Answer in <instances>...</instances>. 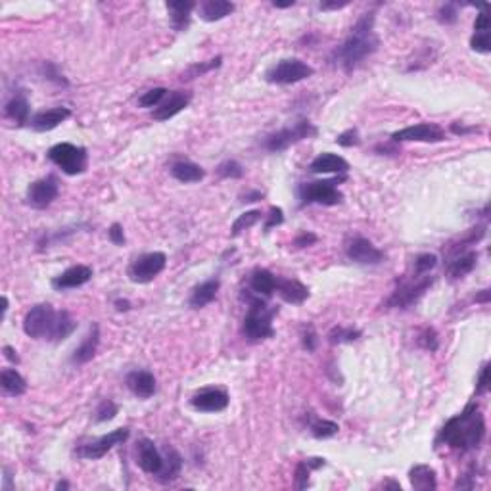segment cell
<instances>
[{"label": "cell", "instance_id": "obj_24", "mask_svg": "<svg viewBox=\"0 0 491 491\" xmlns=\"http://www.w3.org/2000/svg\"><path fill=\"white\" fill-rule=\"evenodd\" d=\"M196 8V4L190 0H173L167 2V12L171 17V26L175 31H184L190 24L192 10Z\"/></svg>", "mask_w": 491, "mask_h": 491}, {"label": "cell", "instance_id": "obj_58", "mask_svg": "<svg viewBox=\"0 0 491 491\" xmlns=\"http://www.w3.org/2000/svg\"><path fill=\"white\" fill-rule=\"evenodd\" d=\"M114 305H116L117 311H129V309H131V301H129V300H116V301H114Z\"/></svg>", "mask_w": 491, "mask_h": 491}, {"label": "cell", "instance_id": "obj_60", "mask_svg": "<svg viewBox=\"0 0 491 491\" xmlns=\"http://www.w3.org/2000/svg\"><path fill=\"white\" fill-rule=\"evenodd\" d=\"M491 300V292L490 290H482L478 296H476V301L478 303H488Z\"/></svg>", "mask_w": 491, "mask_h": 491}, {"label": "cell", "instance_id": "obj_36", "mask_svg": "<svg viewBox=\"0 0 491 491\" xmlns=\"http://www.w3.org/2000/svg\"><path fill=\"white\" fill-rule=\"evenodd\" d=\"M361 330L353 328V326H334L332 330L328 332V341L330 343H351V341L359 340Z\"/></svg>", "mask_w": 491, "mask_h": 491}, {"label": "cell", "instance_id": "obj_6", "mask_svg": "<svg viewBox=\"0 0 491 491\" xmlns=\"http://www.w3.org/2000/svg\"><path fill=\"white\" fill-rule=\"evenodd\" d=\"M315 69L307 62L298 58H286L276 62L275 66L269 67L265 73L267 83L271 84H296L313 77Z\"/></svg>", "mask_w": 491, "mask_h": 491}, {"label": "cell", "instance_id": "obj_61", "mask_svg": "<svg viewBox=\"0 0 491 491\" xmlns=\"http://www.w3.org/2000/svg\"><path fill=\"white\" fill-rule=\"evenodd\" d=\"M273 6L275 8H290V6H294V0H288V2H273Z\"/></svg>", "mask_w": 491, "mask_h": 491}, {"label": "cell", "instance_id": "obj_26", "mask_svg": "<svg viewBox=\"0 0 491 491\" xmlns=\"http://www.w3.org/2000/svg\"><path fill=\"white\" fill-rule=\"evenodd\" d=\"M169 171H171L173 179H177L179 183L184 184L200 183L202 179L206 177V171H204L198 163L188 161V159H179V161H175Z\"/></svg>", "mask_w": 491, "mask_h": 491}, {"label": "cell", "instance_id": "obj_45", "mask_svg": "<svg viewBox=\"0 0 491 491\" xmlns=\"http://www.w3.org/2000/svg\"><path fill=\"white\" fill-rule=\"evenodd\" d=\"M457 17H458L457 4L447 2V4H443V6H440V10H438V21H440V24L451 26V24L457 21Z\"/></svg>", "mask_w": 491, "mask_h": 491}, {"label": "cell", "instance_id": "obj_43", "mask_svg": "<svg viewBox=\"0 0 491 491\" xmlns=\"http://www.w3.org/2000/svg\"><path fill=\"white\" fill-rule=\"evenodd\" d=\"M119 413V407L111 400H102L98 409H96V422H108L111 418H116Z\"/></svg>", "mask_w": 491, "mask_h": 491}, {"label": "cell", "instance_id": "obj_55", "mask_svg": "<svg viewBox=\"0 0 491 491\" xmlns=\"http://www.w3.org/2000/svg\"><path fill=\"white\" fill-rule=\"evenodd\" d=\"M350 2L348 0H341V2H321V10H325V12H328V10H341L346 8Z\"/></svg>", "mask_w": 491, "mask_h": 491}, {"label": "cell", "instance_id": "obj_48", "mask_svg": "<svg viewBox=\"0 0 491 491\" xmlns=\"http://www.w3.org/2000/svg\"><path fill=\"white\" fill-rule=\"evenodd\" d=\"M359 142H361V139H359L357 129H348L346 133L338 134V139H336V144H340V146H343V148L357 146Z\"/></svg>", "mask_w": 491, "mask_h": 491}, {"label": "cell", "instance_id": "obj_1", "mask_svg": "<svg viewBox=\"0 0 491 491\" xmlns=\"http://www.w3.org/2000/svg\"><path fill=\"white\" fill-rule=\"evenodd\" d=\"M485 438V418L476 403H468L463 413L449 418L440 430L436 445H449L457 451H474Z\"/></svg>", "mask_w": 491, "mask_h": 491}, {"label": "cell", "instance_id": "obj_7", "mask_svg": "<svg viewBox=\"0 0 491 491\" xmlns=\"http://www.w3.org/2000/svg\"><path fill=\"white\" fill-rule=\"evenodd\" d=\"M58 311L51 303H39L27 311L24 319V332L33 340H51Z\"/></svg>", "mask_w": 491, "mask_h": 491}, {"label": "cell", "instance_id": "obj_21", "mask_svg": "<svg viewBox=\"0 0 491 491\" xmlns=\"http://www.w3.org/2000/svg\"><path fill=\"white\" fill-rule=\"evenodd\" d=\"M71 117V111L69 108H64V106H58V108H51L44 109V111H39L31 117L29 125L33 127L37 133H46V131H52L56 129L60 123H64L66 119Z\"/></svg>", "mask_w": 491, "mask_h": 491}, {"label": "cell", "instance_id": "obj_44", "mask_svg": "<svg viewBox=\"0 0 491 491\" xmlns=\"http://www.w3.org/2000/svg\"><path fill=\"white\" fill-rule=\"evenodd\" d=\"M436 265H438V256L422 253L415 259V275H428Z\"/></svg>", "mask_w": 491, "mask_h": 491}, {"label": "cell", "instance_id": "obj_14", "mask_svg": "<svg viewBox=\"0 0 491 491\" xmlns=\"http://www.w3.org/2000/svg\"><path fill=\"white\" fill-rule=\"evenodd\" d=\"M445 139V133L436 123H418L395 131L391 134L393 142H441Z\"/></svg>", "mask_w": 491, "mask_h": 491}, {"label": "cell", "instance_id": "obj_13", "mask_svg": "<svg viewBox=\"0 0 491 491\" xmlns=\"http://www.w3.org/2000/svg\"><path fill=\"white\" fill-rule=\"evenodd\" d=\"M346 253L353 263L359 265H380L384 261V251L378 250L373 242L363 236H355L346 244Z\"/></svg>", "mask_w": 491, "mask_h": 491}, {"label": "cell", "instance_id": "obj_16", "mask_svg": "<svg viewBox=\"0 0 491 491\" xmlns=\"http://www.w3.org/2000/svg\"><path fill=\"white\" fill-rule=\"evenodd\" d=\"M136 465L142 472L150 476H158L163 468V455L159 453L156 443L152 440H141L136 443Z\"/></svg>", "mask_w": 491, "mask_h": 491}, {"label": "cell", "instance_id": "obj_32", "mask_svg": "<svg viewBox=\"0 0 491 491\" xmlns=\"http://www.w3.org/2000/svg\"><path fill=\"white\" fill-rule=\"evenodd\" d=\"M0 386H2V391L12 398L24 395L27 391L26 378L19 375L16 368H4L0 373Z\"/></svg>", "mask_w": 491, "mask_h": 491}, {"label": "cell", "instance_id": "obj_41", "mask_svg": "<svg viewBox=\"0 0 491 491\" xmlns=\"http://www.w3.org/2000/svg\"><path fill=\"white\" fill-rule=\"evenodd\" d=\"M470 48L480 54H490L491 52V39L490 31H474L470 39Z\"/></svg>", "mask_w": 491, "mask_h": 491}, {"label": "cell", "instance_id": "obj_37", "mask_svg": "<svg viewBox=\"0 0 491 491\" xmlns=\"http://www.w3.org/2000/svg\"><path fill=\"white\" fill-rule=\"evenodd\" d=\"M259 219H261V211H258V209L242 213V215L238 217V219H236V221L233 223L231 234H233V236H238V234H242L244 231H248V229H251V226L258 223Z\"/></svg>", "mask_w": 491, "mask_h": 491}, {"label": "cell", "instance_id": "obj_2", "mask_svg": "<svg viewBox=\"0 0 491 491\" xmlns=\"http://www.w3.org/2000/svg\"><path fill=\"white\" fill-rule=\"evenodd\" d=\"M376 48L378 37L375 33V12H366L351 27L350 37L334 51L332 62L350 73L363 60L373 56Z\"/></svg>", "mask_w": 491, "mask_h": 491}, {"label": "cell", "instance_id": "obj_12", "mask_svg": "<svg viewBox=\"0 0 491 491\" xmlns=\"http://www.w3.org/2000/svg\"><path fill=\"white\" fill-rule=\"evenodd\" d=\"M58 181L54 177L39 179V181L29 184V188H27V204L33 209H46L58 198Z\"/></svg>", "mask_w": 491, "mask_h": 491}, {"label": "cell", "instance_id": "obj_29", "mask_svg": "<svg viewBox=\"0 0 491 491\" xmlns=\"http://www.w3.org/2000/svg\"><path fill=\"white\" fill-rule=\"evenodd\" d=\"M276 278L278 276H275L267 269H256L250 276L251 292L258 294V296H263V298L273 296L276 292Z\"/></svg>", "mask_w": 491, "mask_h": 491}, {"label": "cell", "instance_id": "obj_22", "mask_svg": "<svg viewBox=\"0 0 491 491\" xmlns=\"http://www.w3.org/2000/svg\"><path fill=\"white\" fill-rule=\"evenodd\" d=\"M286 303L301 305L309 298V288L296 278H276V292Z\"/></svg>", "mask_w": 491, "mask_h": 491}, {"label": "cell", "instance_id": "obj_35", "mask_svg": "<svg viewBox=\"0 0 491 491\" xmlns=\"http://www.w3.org/2000/svg\"><path fill=\"white\" fill-rule=\"evenodd\" d=\"M309 430L313 434V438L316 440H328V438H334L336 434L340 432V426L336 425L334 420H326V418H316L311 422Z\"/></svg>", "mask_w": 491, "mask_h": 491}, {"label": "cell", "instance_id": "obj_34", "mask_svg": "<svg viewBox=\"0 0 491 491\" xmlns=\"http://www.w3.org/2000/svg\"><path fill=\"white\" fill-rule=\"evenodd\" d=\"M77 321L69 315L67 311H58L56 323H54V330H52L51 341H64L67 340L71 334L75 332Z\"/></svg>", "mask_w": 491, "mask_h": 491}, {"label": "cell", "instance_id": "obj_57", "mask_svg": "<svg viewBox=\"0 0 491 491\" xmlns=\"http://www.w3.org/2000/svg\"><path fill=\"white\" fill-rule=\"evenodd\" d=\"M263 198V192L259 190H251V192H246L244 196H242V202H246V204H251V202H258Z\"/></svg>", "mask_w": 491, "mask_h": 491}, {"label": "cell", "instance_id": "obj_62", "mask_svg": "<svg viewBox=\"0 0 491 491\" xmlns=\"http://www.w3.org/2000/svg\"><path fill=\"white\" fill-rule=\"evenodd\" d=\"M56 490H69V483H67V482H58V483H56Z\"/></svg>", "mask_w": 491, "mask_h": 491}, {"label": "cell", "instance_id": "obj_5", "mask_svg": "<svg viewBox=\"0 0 491 491\" xmlns=\"http://www.w3.org/2000/svg\"><path fill=\"white\" fill-rule=\"evenodd\" d=\"M48 159L60 167L66 175H81L89 166V154L83 146H75L71 142H60L48 150Z\"/></svg>", "mask_w": 491, "mask_h": 491}, {"label": "cell", "instance_id": "obj_51", "mask_svg": "<svg viewBox=\"0 0 491 491\" xmlns=\"http://www.w3.org/2000/svg\"><path fill=\"white\" fill-rule=\"evenodd\" d=\"M108 236L116 246H125V233H123V226L119 225V223H114V225L109 226Z\"/></svg>", "mask_w": 491, "mask_h": 491}, {"label": "cell", "instance_id": "obj_52", "mask_svg": "<svg viewBox=\"0 0 491 491\" xmlns=\"http://www.w3.org/2000/svg\"><path fill=\"white\" fill-rule=\"evenodd\" d=\"M316 240H319L316 234L307 233V231H305V233L298 234V238L294 240V246H296V248H307V246H313Z\"/></svg>", "mask_w": 491, "mask_h": 491}, {"label": "cell", "instance_id": "obj_50", "mask_svg": "<svg viewBox=\"0 0 491 491\" xmlns=\"http://www.w3.org/2000/svg\"><path fill=\"white\" fill-rule=\"evenodd\" d=\"M284 223V213L280 208H271L265 221V231H271L273 226H278Z\"/></svg>", "mask_w": 491, "mask_h": 491}, {"label": "cell", "instance_id": "obj_10", "mask_svg": "<svg viewBox=\"0 0 491 491\" xmlns=\"http://www.w3.org/2000/svg\"><path fill=\"white\" fill-rule=\"evenodd\" d=\"M167 256L163 251H150L136 258L129 267V278L134 284H148L166 269Z\"/></svg>", "mask_w": 491, "mask_h": 491}, {"label": "cell", "instance_id": "obj_4", "mask_svg": "<svg viewBox=\"0 0 491 491\" xmlns=\"http://www.w3.org/2000/svg\"><path fill=\"white\" fill-rule=\"evenodd\" d=\"M313 136H316V127L309 119H300L294 125L284 127L276 133L267 134L265 141H263V148L267 152L278 154V152L288 150L294 144L305 141V139H313Z\"/></svg>", "mask_w": 491, "mask_h": 491}, {"label": "cell", "instance_id": "obj_31", "mask_svg": "<svg viewBox=\"0 0 491 491\" xmlns=\"http://www.w3.org/2000/svg\"><path fill=\"white\" fill-rule=\"evenodd\" d=\"M4 116L12 119L16 125H26L29 123V102L24 94H16L14 98H10L4 106Z\"/></svg>", "mask_w": 491, "mask_h": 491}, {"label": "cell", "instance_id": "obj_42", "mask_svg": "<svg viewBox=\"0 0 491 491\" xmlns=\"http://www.w3.org/2000/svg\"><path fill=\"white\" fill-rule=\"evenodd\" d=\"M418 346L420 348H425L426 351H436L438 348H440V338H438V332L434 330V328H425L422 332L418 334Z\"/></svg>", "mask_w": 491, "mask_h": 491}, {"label": "cell", "instance_id": "obj_3", "mask_svg": "<svg viewBox=\"0 0 491 491\" xmlns=\"http://www.w3.org/2000/svg\"><path fill=\"white\" fill-rule=\"evenodd\" d=\"M248 313L244 316V325H242V334L250 341L267 340L275 336V328H273V319L278 313V309L267 305L265 301L261 300V296L251 298L248 296Z\"/></svg>", "mask_w": 491, "mask_h": 491}, {"label": "cell", "instance_id": "obj_39", "mask_svg": "<svg viewBox=\"0 0 491 491\" xmlns=\"http://www.w3.org/2000/svg\"><path fill=\"white\" fill-rule=\"evenodd\" d=\"M217 175L221 179H242L244 177V167L236 159H226L217 166Z\"/></svg>", "mask_w": 491, "mask_h": 491}, {"label": "cell", "instance_id": "obj_15", "mask_svg": "<svg viewBox=\"0 0 491 491\" xmlns=\"http://www.w3.org/2000/svg\"><path fill=\"white\" fill-rule=\"evenodd\" d=\"M229 393L221 388H204L192 395V407L202 413H221L229 407Z\"/></svg>", "mask_w": 491, "mask_h": 491}, {"label": "cell", "instance_id": "obj_28", "mask_svg": "<svg viewBox=\"0 0 491 491\" xmlns=\"http://www.w3.org/2000/svg\"><path fill=\"white\" fill-rule=\"evenodd\" d=\"M181 470H183V457L179 455V451L167 445L166 453H163V468L156 478L161 483H169L179 478Z\"/></svg>", "mask_w": 491, "mask_h": 491}, {"label": "cell", "instance_id": "obj_9", "mask_svg": "<svg viewBox=\"0 0 491 491\" xmlns=\"http://www.w3.org/2000/svg\"><path fill=\"white\" fill-rule=\"evenodd\" d=\"M301 206L316 204V206H338L341 202V192L336 186V181H315V183L301 184L300 190Z\"/></svg>", "mask_w": 491, "mask_h": 491}, {"label": "cell", "instance_id": "obj_59", "mask_svg": "<svg viewBox=\"0 0 491 491\" xmlns=\"http://www.w3.org/2000/svg\"><path fill=\"white\" fill-rule=\"evenodd\" d=\"M380 488H384V490H395V491H401V485L400 482H393V480H386V482L380 483Z\"/></svg>", "mask_w": 491, "mask_h": 491}, {"label": "cell", "instance_id": "obj_33", "mask_svg": "<svg viewBox=\"0 0 491 491\" xmlns=\"http://www.w3.org/2000/svg\"><path fill=\"white\" fill-rule=\"evenodd\" d=\"M233 2H226V0H208L200 6V17L204 21H219L223 17L231 16L234 12Z\"/></svg>", "mask_w": 491, "mask_h": 491}, {"label": "cell", "instance_id": "obj_11", "mask_svg": "<svg viewBox=\"0 0 491 491\" xmlns=\"http://www.w3.org/2000/svg\"><path fill=\"white\" fill-rule=\"evenodd\" d=\"M127 440H129V428H117V430L106 434V436H102V438H98V440L91 441V443H87V445H81L79 451H77V455L83 458H92V461H96V458L104 457V455H106L108 451L114 449L116 445L125 443Z\"/></svg>", "mask_w": 491, "mask_h": 491}, {"label": "cell", "instance_id": "obj_19", "mask_svg": "<svg viewBox=\"0 0 491 491\" xmlns=\"http://www.w3.org/2000/svg\"><path fill=\"white\" fill-rule=\"evenodd\" d=\"M91 278H92L91 267L73 265L52 280V288H54V290H71V288H79V286L87 284Z\"/></svg>", "mask_w": 491, "mask_h": 491}, {"label": "cell", "instance_id": "obj_27", "mask_svg": "<svg viewBox=\"0 0 491 491\" xmlns=\"http://www.w3.org/2000/svg\"><path fill=\"white\" fill-rule=\"evenodd\" d=\"M219 288H221L219 278H209V280H206V283L198 284V286L192 290L190 300H188L190 307L192 309H202V307H206V305H209L211 301L215 300Z\"/></svg>", "mask_w": 491, "mask_h": 491}, {"label": "cell", "instance_id": "obj_47", "mask_svg": "<svg viewBox=\"0 0 491 491\" xmlns=\"http://www.w3.org/2000/svg\"><path fill=\"white\" fill-rule=\"evenodd\" d=\"M309 474H311V468L305 461H301L300 465L296 466V488L298 490H305L309 485Z\"/></svg>", "mask_w": 491, "mask_h": 491}, {"label": "cell", "instance_id": "obj_8", "mask_svg": "<svg viewBox=\"0 0 491 491\" xmlns=\"http://www.w3.org/2000/svg\"><path fill=\"white\" fill-rule=\"evenodd\" d=\"M434 278L426 275H415L411 276V280L401 283L393 294L390 296V300L386 301L388 307H398V309H407L411 305H415L416 301L425 296V292L432 286Z\"/></svg>", "mask_w": 491, "mask_h": 491}, {"label": "cell", "instance_id": "obj_53", "mask_svg": "<svg viewBox=\"0 0 491 491\" xmlns=\"http://www.w3.org/2000/svg\"><path fill=\"white\" fill-rule=\"evenodd\" d=\"M474 31H490V17L485 12H480L474 21Z\"/></svg>", "mask_w": 491, "mask_h": 491}, {"label": "cell", "instance_id": "obj_56", "mask_svg": "<svg viewBox=\"0 0 491 491\" xmlns=\"http://www.w3.org/2000/svg\"><path fill=\"white\" fill-rule=\"evenodd\" d=\"M4 357L8 359L10 363H14V365H17L19 363V355H17V351L14 350V348H10V346H4Z\"/></svg>", "mask_w": 491, "mask_h": 491}, {"label": "cell", "instance_id": "obj_46", "mask_svg": "<svg viewBox=\"0 0 491 491\" xmlns=\"http://www.w3.org/2000/svg\"><path fill=\"white\" fill-rule=\"evenodd\" d=\"M301 343H303V350H307L309 353L316 350V332L311 325L301 328Z\"/></svg>", "mask_w": 491, "mask_h": 491}, {"label": "cell", "instance_id": "obj_23", "mask_svg": "<svg viewBox=\"0 0 491 491\" xmlns=\"http://www.w3.org/2000/svg\"><path fill=\"white\" fill-rule=\"evenodd\" d=\"M100 346V328L98 325H92L89 334L84 336V340L81 341V346L75 348L73 355H71V363L73 365H84L92 361V357L96 355V350Z\"/></svg>", "mask_w": 491, "mask_h": 491}, {"label": "cell", "instance_id": "obj_49", "mask_svg": "<svg viewBox=\"0 0 491 491\" xmlns=\"http://www.w3.org/2000/svg\"><path fill=\"white\" fill-rule=\"evenodd\" d=\"M488 390H490V365L485 363L482 366V371H480V375H478L476 395H483V393H488Z\"/></svg>", "mask_w": 491, "mask_h": 491}, {"label": "cell", "instance_id": "obj_17", "mask_svg": "<svg viewBox=\"0 0 491 491\" xmlns=\"http://www.w3.org/2000/svg\"><path fill=\"white\" fill-rule=\"evenodd\" d=\"M309 171L311 173H316V175H346L350 171V163L348 159H343L338 154H332V152H325V154H319L311 166H309Z\"/></svg>", "mask_w": 491, "mask_h": 491}, {"label": "cell", "instance_id": "obj_40", "mask_svg": "<svg viewBox=\"0 0 491 491\" xmlns=\"http://www.w3.org/2000/svg\"><path fill=\"white\" fill-rule=\"evenodd\" d=\"M221 56H217L215 60H209L208 64H196V66H192L186 73H183V81H190V79H196V77H202L204 73H208V71H211V69H215V67L221 66Z\"/></svg>", "mask_w": 491, "mask_h": 491}, {"label": "cell", "instance_id": "obj_18", "mask_svg": "<svg viewBox=\"0 0 491 491\" xmlns=\"http://www.w3.org/2000/svg\"><path fill=\"white\" fill-rule=\"evenodd\" d=\"M125 384L129 391L133 395H136V398H141V400H148L158 390L156 376L152 375L150 371H133V373H129L125 378Z\"/></svg>", "mask_w": 491, "mask_h": 491}, {"label": "cell", "instance_id": "obj_30", "mask_svg": "<svg viewBox=\"0 0 491 491\" xmlns=\"http://www.w3.org/2000/svg\"><path fill=\"white\" fill-rule=\"evenodd\" d=\"M476 263H478V251H463V253H457L453 261L449 263V269H447V275L457 280V278H463L468 273L474 271Z\"/></svg>", "mask_w": 491, "mask_h": 491}, {"label": "cell", "instance_id": "obj_25", "mask_svg": "<svg viewBox=\"0 0 491 491\" xmlns=\"http://www.w3.org/2000/svg\"><path fill=\"white\" fill-rule=\"evenodd\" d=\"M409 480L413 490L418 491H430L438 490V476L432 466L428 465H415L409 470Z\"/></svg>", "mask_w": 491, "mask_h": 491}, {"label": "cell", "instance_id": "obj_54", "mask_svg": "<svg viewBox=\"0 0 491 491\" xmlns=\"http://www.w3.org/2000/svg\"><path fill=\"white\" fill-rule=\"evenodd\" d=\"M451 131H453L455 134L465 136V134L474 133V131H480V129H478V127H465V125H458V123H453V125H451Z\"/></svg>", "mask_w": 491, "mask_h": 491}, {"label": "cell", "instance_id": "obj_38", "mask_svg": "<svg viewBox=\"0 0 491 491\" xmlns=\"http://www.w3.org/2000/svg\"><path fill=\"white\" fill-rule=\"evenodd\" d=\"M167 96V89L163 87H156V89H150L148 92H144L141 98H139V104L142 108H158L159 104L163 102V98Z\"/></svg>", "mask_w": 491, "mask_h": 491}, {"label": "cell", "instance_id": "obj_20", "mask_svg": "<svg viewBox=\"0 0 491 491\" xmlns=\"http://www.w3.org/2000/svg\"><path fill=\"white\" fill-rule=\"evenodd\" d=\"M192 100V94L186 91H177L173 94H169V98L159 104L158 108L152 111V117L156 121H167L171 117H175L177 114H181Z\"/></svg>", "mask_w": 491, "mask_h": 491}]
</instances>
